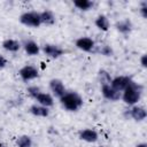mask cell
<instances>
[{
    "label": "cell",
    "mask_w": 147,
    "mask_h": 147,
    "mask_svg": "<svg viewBox=\"0 0 147 147\" xmlns=\"http://www.w3.org/2000/svg\"><path fill=\"white\" fill-rule=\"evenodd\" d=\"M142 92H144V86L134 80H132L127 87L122 92V96L121 99L124 101L125 105L127 106H134L138 105V102L140 101L141 96H142Z\"/></svg>",
    "instance_id": "obj_1"
},
{
    "label": "cell",
    "mask_w": 147,
    "mask_h": 147,
    "mask_svg": "<svg viewBox=\"0 0 147 147\" xmlns=\"http://www.w3.org/2000/svg\"><path fill=\"white\" fill-rule=\"evenodd\" d=\"M61 106L68 111H78L84 103L82 95L76 91H67L64 95L60 98Z\"/></svg>",
    "instance_id": "obj_2"
},
{
    "label": "cell",
    "mask_w": 147,
    "mask_h": 147,
    "mask_svg": "<svg viewBox=\"0 0 147 147\" xmlns=\"http://www.w3.org/2000/svg\"><path fill=\"white\" fill-rule=\"evenodd\" d=\"M20 23L29 26V28H39L41 25V20H40V13L30 10V11H24L20 16Z\"/></svg>",
    "instance_id": "obj_3"
},
{
    "label": "cell",
    "mask_w": 147,
    "mask_h": 147,
    "mask_svg": "<svg viewBox=\"0 0 147 147\" xmlns=\"http://www.w3.org/2000/svg\"><path fill=\"white\" fill-rule=\"evenodd\" d=\"M18 76H20V78H21L23 82L28 83V82H30V80H33V79L38 78V77H39V71H38V69H37L34 65L26 64V65L22 67V68L18 70Z\"/></svg>",
    "instance_id": "obj_4"
},
{
    "label": "cell",
    "mask_w": 147,
    "mask_h": 147,
    "mask_svg": "<svg viewBox=\"0 0 147 147\" xmlns=\"http://www.w3.org/2000/svg\"><path fill=\"white\" fill-rule=\"evenodd\" d=\"M126 114L134 122H142L147 117V110H146V108L142 107V106H139V105L131 106V108L126 110Z\"/></svg>",
    "instance_id": "obj_5"
},
{
    "label": "cell",
    "mask_w": 147,
    "mask_h": 147,
    "mask_svg": "<svg viewBox=\"0 0 147 147\" xmlns=\"http://www.w3.org/2000/svg\"><path fill=\"white\" fill-rule=\"evenodd\" d=\"M132 80H133V79H132L131 76H124V75H122V76H116V77L111 78L110 86H111L113 88H115L116 91H118V92H123Z\"/></svg>",
    "instance_id": "obj_6"
},
{
    "label": "cell",
    "mask_w": 147,
    "mask_h": 147,
    "mask_svg": "<svg viewBox=\"0 0 147 147\" xmlns=\"http://www.w3.org/2000/svg\"><path fill=\"white\" fill-rule=\"evenodd\" d=\"M48 86H49V90L52 92V95L55 96V98H59V99L62 95H64V93L67 92V88L64 86V83L61 79H59V78H52L49 80Z\"/></svg>",
    "instance_id": "obj_7"
},
{
    "label": "cell",
    "mask_w": 147,
    "mask_h": 147,
    "mask_svg": "<svg viewBox=\"0 0 147 147\" xmlns=\"http://www.w3.org/2000/svg\"><path fill=\"white\" fill-rule=\"evenodd\" d=\"M42 52L46 56H48L51 59H59L62 55H64V53H65V51L62 47H60L59 45H55V44H45L42 46Z\"/></svg>",
    "instance_id": "obj_8"
},
{
    "label": "cell",
    "mask_w": 147,
    "mask_h": 147,
    "mask_svg": "<svg viewBox=\"0 0 147 147\" xmlns=\"http://www.w3.org/2000/svg\"><path fill=\"white\" fill-rule=\"evenodd\" d=\"M78 138L85 142L93 144L99 140V133L94 129L86 127V129H82L78 131Z\"/></svg>",
    "instance_id": "obj_9"
},
{
    "label": "cell",
    "mask_w": 147,
    "mask_h": 147,
    "mask_svg": "<svg viewBox=\"0 0 147 147\" xmlns=\"http://www.w3.org/2000/svg\"><path fill=\"white\" fill-rule=\"evenodd\" d=\"M101 94L108 101H118L122 96V92L116 91L110 86V84L101 85Z\"/></svg>",
    "instance_id": "obj_10"
},
{
    "label": "cell",
    "mask_w": 147,
    "mask_h": 147,
    "mask_svg": "<svg viewBox=\"0 0 147 147\" xmlns=\"http://www.w3.org/2000/svg\"><path fill=\"white\" fill-rule=\"evenodd\" d=\"M75 46L83 52H92L95 47V41L90 37H79L76 39Z\"/></svg>",
    "instance_id": "obj_11"
},
{
    "label": "cell",
    "mask_w": 147,
    "mask_h": 147,
    "mask_svg": "<svg viewBox=\"0 0 147 147\" xmlns=\"http://www.w3.org/2000/svg\"><path fill=\"white\" fill-rule=\"evenodd\" d=\"M34 100L37 101L38 105L44 106V107H47V108L54 106V96L51 93H46V92L40 91L38 93V95L34 98Z\"/></svg>",
    "instance_id": "obj_12"
},
{
    "label": "cell",
    "mask_w": 147,
    "mask_h": 147,
    "mask_svg": "<svg viewBox=\"0 0 147 147\" xmlns=\"http://www.w3.org/2000/svg\"><path fill=\"white\" fill-rule=\"evenodd\" d=\"M115 28L122 34H130L133 30V23L130 18H124V20L117 21L115 24Z\"/></svg>",
    "instance_id": "obj_13"
},
{
    "label": "cell",
    "mask_w": 147,
    "mask_h": 147,
    "mask_svg": "<svg viewBox=\"0 0 147 147\" xmlns=\"http://www.w3.org/2000/svg\"><path fill=\"white\" fill-rule=\"evenodd\" d=\"M22 45L18 40L16 39H13V38H8V39H5L2 41V48L7 52H10V53H16L21 49Z\"/></svg>",
    "instance_id": "obj_14"
},
{
    "label": "cell",
    "mask_w": 147,
    "mask_h": 147,
    "mask_svg": "<svg viewBox=\"0 0 147 147\" xmlns=\"http://www.w3.org/2000/svg\"><path fill=\"white\" fill-rule=\"evenodd\" d=\"M22 47L24 48V52L30 56H36L40 52V46L34 40H25Z\"/></svg>",
    "instance_id": "obj_15"
},
{
    "label": "cell",
    "mask_w": 147,
    "mask_h": 147,
    "mask_svg": "<svg viewBox=\"0 0 147 147\" xmlns=\"http://www.w3.org/2000/svg\"><path fill=\"white\" fill-rule=\"evenodd\" d=\"M29 111H30L31 115H33L36 117H47V116H49V108L40 106L38 103L32 105L29 108Z\"/></svg>",
    "instance_id": "obj_16"
},
{
    "label": "cell",
    "mask_w": 147,
    "mask_h": 147,
    "mask_svg": "<svg viewBox=\"0 0 147 147\" xmlns=\"http://www.w3.org/2000/svg\"><path fill=\"white\" fill-rule=\"evenodd\" d=\"M40 20H41V24L47 25V26H51V25H54L55 24L56 17H55V14L52 10L45 9V10L40 11Z\"/></svg>",
    "instance_id": "obj_17"
},
{
    "label": "cell",
    "mask_w": 147,
    "mask_h": 147,
    "mask_svg": "<svg viewBox=\"0 0 147 147\" xmlns=\"http://www.w3.org/2000/svg\"><path fill=\"white\" fill-rule=\"evenodd\" d=\"M94 24H95V26H96L99 30H101V31H103V32L108 31L109 28H110L109 18H108L106 15H99V16H96V18L94 20Z\"/></svg>",
    "instance_id": "obj_18"
},
{
    "label": "cell",
    "mask_w": 147,
    "mask_h": 147,
    "mask_svg": "<svg viewBox=\"0 0 147 147\" xmlns=\"http://www.w3.org/2000/svg\"><path fill=\"white\" fill-rule=\"evenodd\" d=\"M15 142H16L17 147H32L33 146V140L28 134H22V136L17 137Z\"/></svg>",
    "instance_id": "obj_19"
},
{
    "label": "cell",
    "mask_w": 147,
    "mask_h": 147,
    "mask_svg": "<svg viewBox=\"0 0 147 147\" xmlns=\"http://www.w3.org/2000/svg\"><path fill=\"white\" fill-rule=\"evenodd\" d=\"M74 6L82 11H87L94 6V2L91 0H75Z\"/></svg>",
    "instance_id": "obj_20"
},
{
    "label": "cell",
    "mask_w": 147,
    "mask_h": 147,
    "mask_svg": "<svg viewBox=\"0 0 147 147\" xmlns=\"http://www.w3.org/2000/svg\"><path fill=\"white\" fill-rule=\"evenodd\" d=\"M98 78H99V82H100L101 85L110 84V82H111L110 74H109L107 70H105V69L99 70V72H98Z\"/></svg>",
    "instance_id": "obj_21"
},
{
    "label": "cell",
    "mask_w": 147,
    "mask_h": 147,
    "mask_svg": "<svg viewBox=\"0 0 147 147\" xmlns=\"http://www.w3.org/2000/svg\"><path fill=\"white\" fill-rule=\"evenodd\" d=\"M100 54L103 55V56H113L114 55V49L109 46V45H103L101 48H100Z\"/></svg>",
    "instance_id": "obj_22"
},
{
    "label": "cell",
    "mask_w": 147,
    "mask_h": 147,
    "mask_svg": "<svg viewBox=\"0 0 147 147\" xmlns=\"http://www.w3.org/2000/svg\"><path fill=\"white\" fill-rule=\"evenodd\" d=\"M139 14L141 15L142 18H147V1H141L139 6Z\"/></svg>",
    "instance_id": "obj_23"
},
{
    "label": "cell",
    "mask_w": 147,
    "mask_h": 147,
    "mask_svg": "<svg viewBox=\"0 0 147 147\" xmlns=\"http://www.w3.org/2000/svg\"><path fill=\"white\" fill-rule=\"evenodd\" d=\"M26 91H28V94H29V95H30V96H31L32 99H34V98H36V96L38 95V93H39V92H40L41 90H40V88H39L38 86L33 85V86H29Z\"/></svg>",
    "instance_id": "obj_24"
},
{
    "label": "cell",
    "mask_w": 147,
    "mask_h": 147,
    "mask_svg": "<svg viewBox=\"0 0 147 147\" xmlns=\"http://www.w3.org/2000/svg\"><path fill=\"white\" fill-rule=\"evenodd\" d=\"M139 61H140V64L142 68H147V54H142L140 56Z\"/></svg>",
    "instance_id": "obj_25"
},
{
    "label": "cell",
    "mask_w": 147,
    "mask_h": 147,
    "mask_svg": "<svg viewBox=\"0 0 147 147\" xmlns=\"http://www.w3.org/2000/svg\"><path fill=\"white\" fill-rule=\"evenodd\" d=\"M7 64H8L7 59H6L3 55H0V70H1V69H3V68H6V67H7Z\"/></svg>",
    "instance_id": "obj_26"
},
{
    "label": "cell",
    "mask_w": 147,
    "mask_h": 147,
    "mask_svg": "<svg viewBox=\"0 0 147 147\" xmlns=\"http://www.w3.org/2000/svg\"><path fill=\"white\" fill-rule=\"evenodd\" d=\"M136 147H147V144H146V142H140V144H138Z\"/></svg>",
    "instance_id": "obj_27"
},
{
    "label": "cell",
    "mask_w": 147,
    "mask_h": 147,
    "mask_svg": "<svg viewBox=\"0 0 147 147\" xmlns=\"http://www.w3.org/2000/svg\"><path fill=\"white\" fill-rule=\"evenodd\" d=\"M0 147H5V146H3V145H2V144H0Z\"/></svg>",
    "instance_id": "obj_28"
},
{
    "label": "cell",
    "mask_w": 147,
    "mask_h": 147,
    "mask_svg": "<svg viewBox=\"0 0 147 147\" xmlns=\"http://www.w3.org/2000/svg\"><path fill=\"white\" fill-rule=\"evenodd\" d=\"M100 147H103V146H100Z\"/></svg>",
    "instance_id": "obj_29"
}]
</instances>
